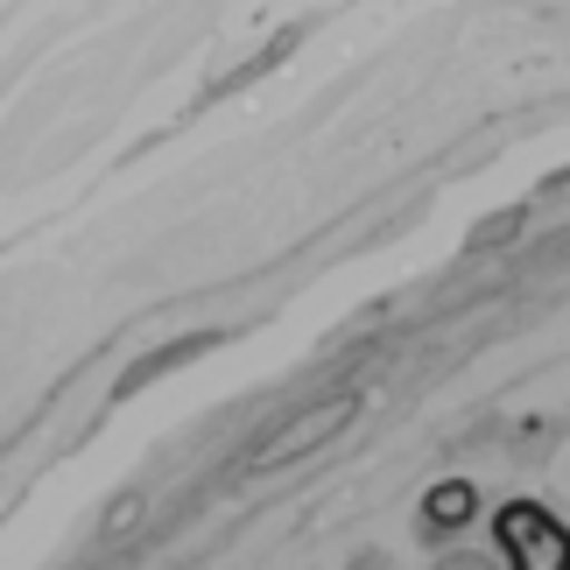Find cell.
Masks as SVG:
<instances>
[{
  "label": "cell",
  "mask_w": 570,
  "mask_h": 570,
  "mask_svg": "<svg viewBox=\"0 0 570 570\" xmlns=\"http://www.w3.org/2000/svg\"><path fill=\"white\" fill-rule=\"evenodd\" d=\"M493 550L508 570H570V529L542 500H500L493 508Z\"/></svg>",
  "instance_id": "1"
},
{
  "label": "cell",
  "mask_w": 570,
  "mask_h": 570,
  "mask_svg": "<svg viewBox=\"0 0 570 570\" xmlns=\"http://www.w3.org/2000/svg\"><path fill=\"white\" fill-rule=\"evenodd\" d=\"M360 415V394L353 387H338V394H324L317 409H303V415H289V430H275L268 444L254 451V472H275V465H296L303 451H317V444H332V436L345 430Z\"/></svg>",
  "instance_id": "2"
},
{
  "label": "cell",
  "mask_w": 570,
  "mask_h": 570,
  "mask_svg": "<svg viewBox=\"0 0 570 570\" xmlns=\"http://www.w3.org/2000/svg\"><path fill=\"white\" fill-rule=\"evenodd\" d=\"M415 521H423L430 542L465 535L472 521H479V487H472V479H436V487L423 493V508H415Z\"/></svg>",
  "instance_id": "3"
},
{
  "label": "cell",
  "mask_w": 570,
  "mask_h": 570,
  "mask_svg": "<svg viewBox=\"0 0 570 570\" xmlns=\"http://www.w3.org/2000/svg\"><path fill=\"white\" fill-rule=\"evenodd\" d=\"M212 332H197V338H177V345H169V353H156V360H141L135 366V374H120V387L114 394H135V387H148V381H163L169 374V366H184V360H197V353H212Z\"/></svg>",
  "instance_id": "4"
},
{
  "label": "cell",
  "mask_w": 570,
  "mask_h": 570,
  "mask_svg": "<svg viewBox=\"0 0 570 570\" xmlns=\"http://www.w3.org/2000/svg\"><path fill=\"white\" fill-rule=\"evenodd\" d=\"M521 226H529V212H500V218H487V226H472V254H493V247H508V239L521 233Z\"/></svg>",
  "instance_id": "5"
},
{
  "label": "cell",
  "mask_w": 570,
  "mask_h": 570,
  "mask_svg": "<svg viewBox=\"0 0 570 570\" xmlns=\"http://www.w3.org/2000/svg\"><path fill=\"white\" fill-rule=\"evenodd\" d=\"M436 570H508V563H493L479 550H451V557H436Z\"/></svg>",
  "instance_id": "6"
},
{
  "label": "cell",
  "mask_w": 570,
  "mask_h": 570,
  "mask_svg": "<svg viewBox=\"0 0 570 570\" xmlns=\"http://www.w3.org/2000/svg\"><path fill=\"white\" fill-rule=\"evenodd\" d=\"M135 514H141V493H120V500H114V514H106V535H120Z\"/></svg>",
  "instance_id": "7"
}]
</instances>
